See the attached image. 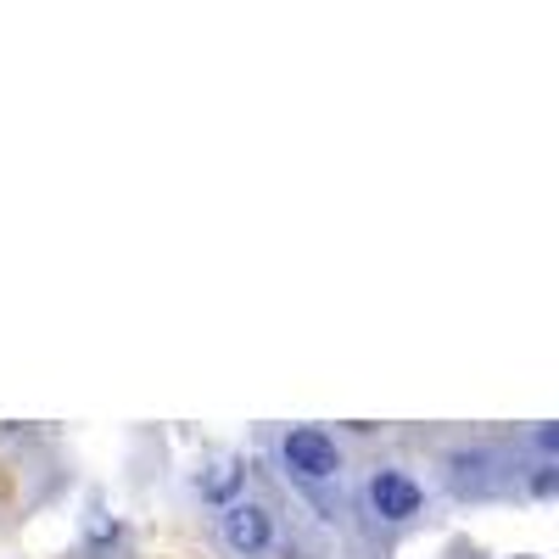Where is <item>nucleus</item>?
I'll use <instances>...</instances> for the list:
<instances>
[{
    "label": "nucleus",
    "instance_id": "1",
    "mask_svg": "<svg viewBox=\"0 0 559 559\" xmlns=\"http://www.w3.org/2000/svg\"><path fill=\"white\" fill-rule=\"evenodd\" d=\"M218 537L236 559H263L274 548V515L258 498H236V503L218 509Z\"/></svg>",
    "mask_w": 559,
    "mask_h": 559
},
{
    "label": "nucleus",
    "instance_id": "2",
    "mask_svg": "<svg viewBox=\"0 0 559 559\" xmlns=\"http://www.w3.org/2000/svg\"><path fill=\"white\" fill-rule=\"evenodd\" d=\"M280 459H286V471L297 481H336L342 476V448L331 431L319 426H297L286 431V442H280Z\"/></svg>",
    "mask_w": 559,
    "mask_h": 559
},
{
    "label": "nucleus",
    "instance_id": "3",
    "mask_svg": "<svg viewBox=\"0 0 559 559\" xmlns=\"http://www.w3.org/2000/svg\"><path fill=\"white\" fill-rule=\"evenodd\" d=\"M369 509H376L381 521H408V515H419V487H414V476H403V471H376V476H369Z\"/></svg>",
    "mask_w": 559,
    "mask_h": 559
},
{
    "label": "nucleus",
    "instance_id": "4",
    "mask_svg": "<svg viewBox=\"0 0 559 559\" xmlns=\"http://www.w3.org/2000/svg\"><path fill=\"white\" fill-rule=\"evenodd\" d=\"M197 487H202V498H213L218 509H224V503H236L241 487H247V464H241L236 453H213V459H202Z\"/></svg>",
    "mask_w": 559,
    "mask_h": 559
},
{
    "label": "nucleus",
    "instance_id": "5",
    "mask_svg": "<svg viewBox=\"0 0 559 559\" xmlns=\"http://www.w3.org/2000/svg\"><path fill=\"white\" fill-rule=\"evenodd\" d=\"M448 464H453L448 476H453L459 492H487V481H492V453H481V448H476V453H453Z\"/></svg>",
    "mask_w": 559,
    "mask_h": 559
}]
</instances>
